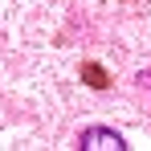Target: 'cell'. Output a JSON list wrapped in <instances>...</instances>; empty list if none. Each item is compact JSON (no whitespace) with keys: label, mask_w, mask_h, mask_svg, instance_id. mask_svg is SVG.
<instances>
[{"label":"cell","mask_w":151,"mask_h":151,"mask_svg":"<svg viewBox=\"0 0 151 151\" xmlns=\"http://www.w3.org/2000/svg\"><path fill=\"white\" fill-rule=\"evenodd\" d=\"M78 147L82 151H127V143L119 131H110V127H86L82 135H78Z\"/></svg>","instance_id":"1"},{"label":"cell","mask_w":151,"mask_h":151,"mask_svg":"<svg viewBox=\"0 0 151 151\" xmlns=\"http://www.w3.org/2000/svg\"><path fill=\"white\" fill-rule=\"evenodd\" d=\"M139 82H143V86L151 90V70H143V74H139Z\"/></svg>","instance_id":"3"},{"label":"cell","mask_w":151,"mask_h":151,"mask_svg":"<svg viewBox=\"0 0 151 151\" xmlns=\"http://www.w3.org/2000/svg\"><path fill=\"white\" fill-rule=\"evenodd\" d=\"M82 74H86V82H90L94 90H102V86H106V78H102V70L94 65V61H90V65H82Z\"/></svg>","instance_id":"2"}]
</instances>
